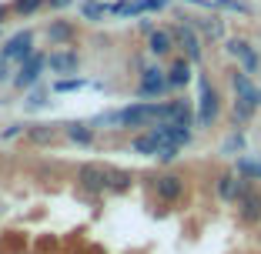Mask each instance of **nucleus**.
Wrapping results in <instances>:
<instances>
[{"label":"nucleus","mask_w":261,"mask_h":254,"mask_svg":"<svg viewBox=\"0 0 261 254\" xmlns=\"http://www.w3.org/2000/svg\"><path fill=\"white\" fill-rule=\"evenodd\" d=\"M174 37H177V44L185 47L188 61H198V57H201V40H198V34H194L191 23H181V27L174 31Z\"/></svg>","instance_id":"11"},{"label":"nucleus","mask_w":261,"mask_h":254,"mask_svg":"<svg viewBox=\"0 0 261 254\" xmlns=\"http://www.w3.org/2000/svg\"><path fill=\"white\" fill-rule=\"evenodd\" d=\"M188 80H191V61H185V57H181V61H177L174 67H171L168 84H171V87H185Z\"/></svg>","instance_id":"18"},{"label":"nucleus","mask_w":261,"mask_h":254,"mask_svg":"<svg viewBox=\"0 0 261 254\" xmlns=\"http://www.w3.org/2000/svg\"><path fill=\"white\" fill-rule=\"evenodd\" d=\"M228 54H234L241 61V67H245V74H254L258 70V54H254V47L248 44V40H228Z\"/></svg>","instance_id":"8"},{"label":"nucleus","mask_w":261,"mask_h":254,"mask_svg":"<svg viewBox=\"0 0 261 254\" xmlns=\"http://www.w3.org/2000/svg\"><path fill=\"white\" fill-rule=\"evenodd\" d=\"M177 151H181V147H174V144H164L161 151H158V161H164V164H168V161H174V157H177Z\"/></svg>","instance_id":"28"},{"label":"nucleus","mask_w":261,"mask_h":254,"mask_svg":"<svg viewBox=\"0 0 261 254\" xmlns=\"http://www.w3.org/2000/svg\"><path fill=\"white\" fill-rule=\"evenodd\" d=\"M47 34H50V40H70L74 37V27H70V23H64V20H54L50 23V27H47Z\"/></svg>","instance_id":"21"},{"label":"nucleus","mask_w":261,"mask_h":254,"mask_svg":"<svg viewBox=\"0 0 261 254\" xmlns=\"http://www.w3.org/2000/svg\"><path fill=\"white\" fill-rule=\"evenodd\" d=\"M161 140L154 137L151 131L147 134H141V137H134V144H130V151H134V154H144V157H158V151H161Z\"/></svg>","instance_id":"15"},{"label":"nucleus","mask_w":261,"mask_h":254,"mask_svg":"<svg viewBox=\"0 0 261 254\" xmlns=\"http://www.w3.org/2000/svg\"><path fill=\"white\" fill-rule=\"evenodd\" d=\"M241 147H245V137H241V134H231V137L224 140V151H241Z\"/></svg>","instance_id":"29"},{"label":"nucleus","mask_w":261,"mask_h":254,"mask_svg":"<svg viewBox=\"0 0 261 254\" xmlns=\"http://www.w3.org/2000/svg\"><path fill=\"white\" fill-rule=\"evenodd\" d=\"M47 67V57L44 54H31V57H23L20 61V67H17V77H14V84L17 87H34L40 80V70Z\"/></svg>","instance_id":"5"},{"label":"nucleus","mask_w":261,"mask_h":254,"mask_svg":"<svg viewBox=\"0 0 261 254\" xmlns=\"http://www.w3.org/2000/svg\"><path fill=\"white\" fill-rule=\"evenodd\" d=\"M111 14L114 17H141L144 14V0H117V4H111Z\"/></svg>","instance_id":"17"},{"label":"nucleus","mask_w":261,"mask_h":254,"mask_svg":"<svg viewBox=\"0 0 261 254\" xmlns=\"http://www.w3.org/2000/svg\"><path fill=\"white\" fill-rule=\"evenodd\" d=\"M50 7H67V4H74V0H47Z\"/></svg>","instance_id":"32"},{"label":"nucleus","mask_w":261,"mask_h":254,"mask_svg":"<svg viewBox=\"0 0 261 254\" xmlns=\"http://www.w3.org/2000/svg\"><path fill=\"white\" fill-rule=\"evenodd\" d=\"M77 181H81L84 191H104V187H108V171L97 167V164H84L81 174H77Z\"/></svg>","instance_id":"9"},{"label":"nucleus","mask_w":261,"mask_h":254,"mask_svg":"<svg viewBox=\"0 0 261 254\" xmlns=\"http://www.w3.org/2000/svg\"><path fill=\"white\" fill-rule=\"evenodd\" d=\"M238 174H245V177H261V161H248V157H241V161H238Z\"/></svg>","instance_id":"24"},{"label":"nucleus","mask_w":261,"mask_h":254,"mask_svg":"<svg viewBox=\"0 0 261 254\" xmlns=\"http://www.w3.org/2000/svg\"><path fill=\"white\" fill-rule=\"evenodd\" d=\"M40 4H44V0H14V7L20 10V14H34Z\"/></svg>","instance_id":"27"},{"label":"nucleus","mask_w":261,"mask_h":254,"mask_svg":"<svg viewBox=\"0 0 261 254\" xmlns=\"http://www.w3.org/2000/svg\"><path fill=\"white\" fill-rule=\"evenodd\" d=\"M154 191H158L161 201H177L181 191H185V181H181L177 174H161L158 181H154Z\"/></svg>","instance_id":"10"},{"label":"nucleus","mask_w":261,"mask_h":254,"mask_svg":"<svg viewBox=\"0 0 261 254\" xmlns=\"http://www.w3.org/2000/svg\"><path fill=\"white\" fill-rule=\"evenodd\" d=\"M238 217L245 224H258L261 221V194L258 191H245L238 197Z\"/></svg>","instance_id":"7"},{"label":"nucleus","mask_w":261,"mask_h":254,"mask_svg":"<svg viewBox=\"0 0 261 254\" xmlns=\"http://www.w3.org/2000/svg\"><path fill=\"white\" fill-rule=\"evenodd\" d=\"M168 77H164L158 67H147L144 70V77H141V84H138V94L141 97H147V100H161L164 94H168Z\"/></svg>","instance_id":"4"},{"label":"nucleus","mask_w":261,"mask_h":254,"mask_svg":"<svg viewBox=\"0 0 261 254\" xmlns=\"http://www.w3.org/2000/svg\"><path fill=\"white\" fill-rule=\"evenodd\" d=\"M34 54V34L31 31H20V34H14V37L7 40V44L0 47V61H7V64H20L23 57H31Z\"/></svg>","instance_id":"3"},{"label":"nucleus","mask_w":261,"mask_h":254,"mask_svg":"<svg viewBox=\"0 0 261 254\" xmlns=\"http://www.w3.org/2000/svg\"><path fill=\"white\" fill-rule=\"evenodd\" d=\"M67 137H70V140H77V144H91L94 134L87 131L84 124H70V127H67Z\"/></svg>","instance_id":"22"},{"label":"nucleus","mask_w":261,"mask_h":254,"mask_svg":"<svg viewBox=\"0 0 261 254\" xmlns=\"http://www.w3.org/2000/svg\"><path fill=\"white\" fill-rule=\"evenodd\" d=\"M4 17H7V7H4V4H0V20H4Z\"/></svg>","instance_id":"33"},{"label":"nucleus","mask_w":261,"mask_h":254,"mask_svg":"<svg viewBox=\"0 0 261 254\" xmlns=\"http://www.w3.org/2000/svg\"><path fill=\"white\" fill-rule=\"evenodd\" d=\"M251 114H254V104H251V100H245V97L234 100V117H238V121H251Z\"/></svg>","instance_id":"23"},{"label":"nucleus","mask_w":261,"mask_h":254,"mask_svg":"<svg viewBox=\"0 0 261 254\" xmlns=\"http://www.w3.org/2000/svg\"><path fill=\"white\" fill-rule=\"evenodd\" d=\"M20 131H23L20 124H10V127H7V134H4V137H14V134H20Z\"/></svg>","instance_id":"31"},{"label":"nucleus","mask_w":261,"mask_h":254,"mask_svg":"<svg viewBox=\"0 0 261 254\" xmlns=\"http://www.w3.org/2000/svg\"><path fill=\"white\" fill-rule=\"evenodd\" d=\"M185 4H191V7H207V10L215 7V4H211V0H185Z\"/></svg>","instance_id":"30"},{"label":"nucleus","mask_w":261,"mask_h":254,"mask_svg":"<svg viewBox=\"0 0 261 254\" xmlns=\"http://www.w3.org/2000/svg\"><path fill=\"white\" fill-rule=\"evenodd\" d=\"M151 134L161 144H174V147L191 144V124H181V121H158L151 127Z\"/></svg>","instance_id":"2"},{"label":"nucleus","mask_w":261,"mask_h":254,"mask_svg":"<svg viewBox=\"0 0 261 254\" xmlns=\"http://www.w3.org/2000/svg\"><path fill=\"white\" fill-rule=\"evenodd\" d=\"M147 47H151V54H154V57H164L171 47H174V37H171L168 31H154L151 40H147Z\"/></svg>","instance_id":"16"},{"label":"nucleus","mask_w":261,"mask_h":254,"mask_svg":"<svg viewBox=\"0 0 261 254\" xmlns=\"http://www.w3.org/2000/svg\"><path fill=\"white\" fill-rule=\"evenodd\" d=\"M204 34H211V37H221V34H224L221 20H218V17H207V20H204Z\"/></svg>","instance_id":"26"},{"label":"nucleus","mask_w":261,"mask_h":254,"mask_svg":"<svg viewBox=\"0 0 261 254\" xmlns=\"http://www.w3.org/2000/svg\"><path fill=\"white\" fill-rule=\"evenodd\" d=\"M218 117V94L215 87L201 80V104H198V127H211V121Z\"/></svg>","instance_id":"6"},{"label":"nucleus","mask_w":261,"mask_h":254,"mask_svg":"<svg viewBox=\"0 0 261 254\" xmlns=\"http://www.w3.org/2000/svg\"><path fill=\"white\" fill-rule=\"evenodd\" d=\"M231 84H234V94H238V97L251 100L254 107L261 104V91H258V87L251 84V77H248V74H234V77H231Z\"/></svg>","instance_id":"14"},{"label":"nucleus","mask_w":261,"mask_h":254,"mask_svg":"<svg viewBox=\"0 0 261 254\" xmlns=\"http://www.w3.org/2000/svg\"><path fill=\"white\" fill-rule=\"evenodd\" d=\"M47 67L54 70V74H77V54L74 50H54V54L47 57Z\"/></svg>","instance_id":"12"},{"label":"nucleus","mask_w":261,"mask_h":254,"mask_svg":"<svg viewBox=\"0 0 261 254\" xmlns=\"http://www.w3.org/2000/svg\"><path fill=\"white\" fill-rule=\"evenodd\" d=\"M218 10H231V14H251V4H245V0H211Z\"/></svg>","instance_id":"20"},{"label":"nucleus","mask_w":261,"mask_h":254,"mask_svg":"<svg viewBox=\"0 0 261 254\" xmlns=\"http://www.w3.org/2000/svg\"><path fill=\"white\" fill-rule=\"evenodd\" d=\"M245 191H248V184H245V181H238L234 174H224V177H218V194H221L224 201H238Z\"/></svg>","instance_id":"13"},{"label":"nucleus","mask_w":261,"mask_h":254,"mask_svg":"<svg viewBox=\"0 0 261 254\" xmlns=\"http://www.w3.org/2000/svg\"><path fill=\"white\" fill-rule=\"evenodd\" d=\"M171 117V100H141V104H130V107L108 114L104 124H124V127H144V124H158Z\"/></svg>","instance_id":"1"},{"label":"nucleus","mask_w":261,"mask_h":254,"mask_svg":"<svg viewBox=\"0 0 261 254\" xmlns=\"http://www.w3.org/2000/svg\"><path fill=\"white\" fill-rule=\"evenodd\" d=\"M81 87H84V80H81V77H64V80H57V84H54V91L57 94H70V91H81Z\"/></svg>","instance_id":"25"},{"label":"nucleus","mask_w":261,"mask_h":254,"mask_svg":"<svg viewBox=\"0 0 261 254\" xmlns=\"http://www.w3.org/2000/svg\"><path fill=\"white\" fill-rule=\"evenodd\" d=\"M81 14H84L87 20H104V14H111V4H100V0H87L84 7H81Z\"/></svg>","instance_id":"19"}]
</instances>
